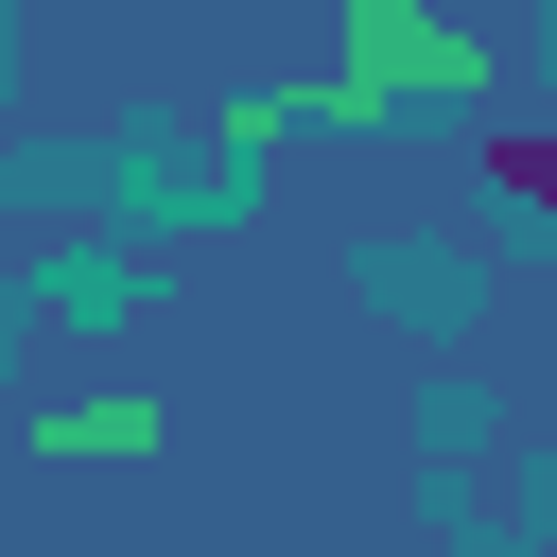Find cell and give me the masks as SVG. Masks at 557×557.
Returning <instances> with one entry per match:
<instances>
[{"label": "cell", "mask_w": 557, "mask_h": 557, "mask_svg": "<svg viewBox=\"0 0 557 557\" xmlns=\"http://www.w3.org/2000/svg\"><path fill=\"white\" fill-rule=\"evenodd\" d=\"M52 453H157V400H52Z\"/></svg>", "instance_id": "cell-1"}]
</instances>
